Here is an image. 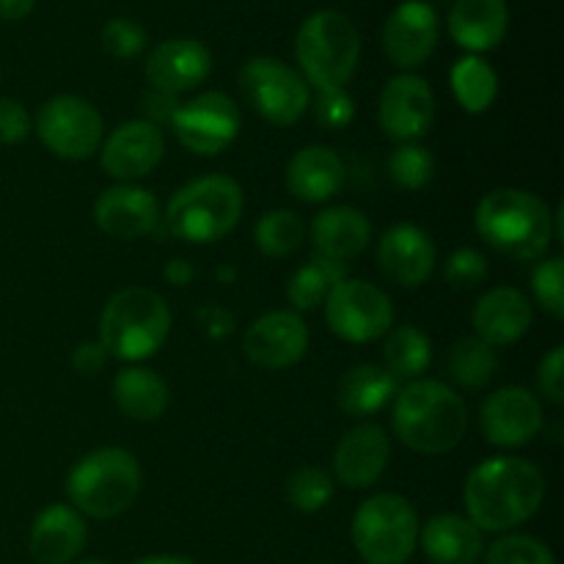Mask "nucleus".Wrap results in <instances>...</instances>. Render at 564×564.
I'll return each mask as SVG.
<instances>
[{
  "mask_svg": "<svg viewBox=\"0 0 564 564\" xmlns=\"http://www.w3.org/2000/svg\"><path fill=\"white\" fill-rule=\"evenodd\" d=\"M545 499V477L521 457H488L471 468L463 488L468 521L479 532H510L527 523Z\"/></svg>",
  "mask_w": 564,
  "mask_h": 564,
  "instance_id": "nucleus-1",
  "label": "nucleus"
},
{
  "mask_svg": "<svg viewBox=\"0 0 564 564\" xmlns=\"http://www.w3.org/2000/svg\"><path fill=\"white\" fill-rule=\"evenodd\" d=\"M562 209L529 191L501 187L488 193L477 207V231L490 248L516 262H534L549 251L554 235H562Z\"/></svg>",
  "mask_w": 564,
  "mask_h": 564,
  "instance_id": "nucleus-2",
  "label": "nucleus"
},
{
  "mask_svg": "<svg viewBox=\"0 0 564 564\" xmlns=\"http://www.w3.org/2000/svg\"><path fill=\"white\" fill-rule=\"evenodd\" d=\"M394 433L419 455H446L468 430V408L455 389L441 380L416 378L394 397Z\"/></svg>",
  "mask_w": 564,
  "mask_h": 564,
  "instance_id": "nucleus-3",
  "label": "nucleus"
},
{
  "mask_svg": "<svg viewBox=\"0 0 564 564\" xmlns=\"http://www.w3.org/2000/svg\"><path fill=\"white\" fill-rule=\"evenodd\" d=\"M171 334L169 303L147 286L116 292L99 317V345L119 361H147Z\"/></svg>",
  "mask_w": 564,
  "mask_h": 564,
  "instance_id": "nucleus-4",
  "label": "nucleus"
},
{
  "mask_svg": "<svg viewBox=\"0 0 564 564\" xmlns=\"http://www.w3.org/2000/svg\"><path fill=\"white\" fill-rule=\"evenodd\" d=\"M242 209H246L242 187L231 176L207 174L174 193L163 224L176 240L207 246L224 240L240 224Z\"/></svg>",
  "mask_w": 564,
  "mask_h": 564,
  "instance_id": "nucleus-5",
  "label": "nucleus"
},
{
  "mask_svg": "<svg viewBox=\"0 0 564 564\" xmlns=\"http://www.w3.org/2000/svg\"><path fill=\"white\" fill-rule=\"evenodd\" d=\"M141 494V466L135 455L119 446L88 452L72 466L66 477V496L72 507L88 518H119Z\"/></svg>",
  "mask_w": 564,
  "mask_h": 564,
  "instance_id": "nucleus-6",
  "label": "nucleus"
},
{
  "mask_svg": "<svg viewBox=\"0 0 564 564\" xmlns=\"http://www.w3.org/2000/svg\"><path fill=\"white\" fill-rule=\"evenodd\" d=\"M358 53H361V39L350 17L341 11H317L297 31V64L303 69V80L317 91L345 88L358 66Z\"/></svg>",
  "mask_w": 564,
  "mask_h": 564,
  "instance_id": "nucleus-7",
  "label": "nucleus"
},
{
  "mask_svg": "<svg viewBox=\"0 0 564 564\" xmlns=\"http://www.w3.org/2000/svg\"><path fill=\"white\" fill-rule=\"evenodd\" d=\"M352 543L367 564H405L419 543L416 510L405 496H372L352 516Z\"/></svg>",
  "mask_w": 564,
  "mask_h": 564,
  "instance_id": "nucleus-8",
  "label": "nucleus"
},
{
  "mask_svg": "<svg viewBox=\"0 0 564 564\" xmlns=\"http://www.w3.org/2000/svg\"><path fill=\"white\" fill-rule=\"evenodd\" d=\"M240 88L248 105L275 127H292L312 105L308 83L301 72L279 58H251L240 72Z\"/></svg>",
  "mask_w": 564,
  "mask_h": 564,
  "instance_id": "nucleus-9",
  "label": "nucleus"
},
{
  "mask_svg": "<svg viewBox=\"0 0 564 564\" xmlns=\"http://www.w3.org/2000/svg\"><path fill=\"white\" fill-rule=\"evenodd\" d=\"M325 319L339 339L367 345L389 334L394 323V303L369 281L345 279L325 297Z\"/></svg>",
  "mask_w": 564,
  "mask_h": 564,
  "instance_id": "nucleus-10",
  "label": "nucleus"
},
{
  "mask_svg": "<svg viewBox=\"0 0 564 564\" xmlns=\"http://www.w3.org/2000/svg\"><path fill=\"white\" fill-rule=\"evenodd\" d=\"M36 132L55 158L88 160L102 147L105 121L88 99L58 94L39 110Z\"/></svg>",
  "mask_w": 564,
  "mask_h": 564,
  "instance_id": "nucleus-11",
  "label": "nucleus"
},
{
  "mask_svg": "<svg viewBox=\"0 0 564 564\" xmlns=\"http://www.w3.org/2000/svg\"><path fill=\"white\" fill-rule=\"evenodd\" d=\"M169 124L182 147L213 158L226 152L240 135V110L224 91H207L191 102H180Z\"/></svg>",
  "mask_w": 564,
  "mask_h": 564,
  "instance_id": "nucleus-12",
  "label": "nucleus"
},
{
  "mask_svg": "<svg viewBox=\"0 0 564 564\" xmlns=\"http://www.w3.org/2000/svg\"><path fill=\"white\" fill-rule=\"evenodd\" d=\"M435 119V97L419 75H397L383 86L378 105L380 130L400 143H416Z\"/></svg>",
  "mask_w": 564,
  "mask_h": 564,
  "instance_id": "nucleus-13",
  "label": "nucleus"
},
{
  "mask_svg": "<svg viewBox=\"0 0 564 564\" xmlns=\"http://www.w3.org/2000/svg\"><path fill=\"white\" fill-rule=\"evenodd\" d=\"M482 435L494 446L516 449L538 438L543 430V405L538 397L521 386L494 391L479 411Z\"/></svg>",
  "mask_w": 564,
  "mask_h": 564,
  "instance_id": "nucleus-14",
  "label": "nucleus"
},
{
  "mask_svg": "<svg viewBox=\"0 0 564 564\" xmlns=\"http://www.w3.org/2000/svg\"><path fill=\"white\" fill-rule=\"evenodd\" d=\"M308 350V328L297 312H268L242 336V352L262 369H286Z\"/></svg>",
  "mask_w": 564,
  "mask_h": 564,
  "instance_id": "nucleus-15",
  "label": "nucleus"
},
{
  "mask_svg": "<svg viewBox=\"0 0 564 564\" xmlns=\"http://www.w3.org/2000/svg\"><path fill=\"white\" fill-rule=\"evenodd\" d=\"M165 152V138L160 127L152 121L135 119L127 124L116 127L102 143V169L105 174L119 180L121 185L127 182L143 180L160 165Z\"/></svg>",
  "mask_w": 564,
  "mask_h": 564,
  "instance_id": "nucleus-16",
  "label": "nucleus"
},
{
  "mask_svg": "<svg viewBox=\"0 0 564 564\" xmlns=\"http://www.w3.org/2000/svg\"><path fill=\"white\" fill-rule=\"evenodd\" d=\"M438 44V14L427 0H405L389 14L383 28L386 55L400 69H416Z\"/></svg>",
  "mask_w": 564,
  "mask_h": 564,
  "instance_id": "nucleus-17",
  "label": "nucleus"
},
{
  "mask_svg": "<svg viewBox=\"0 0 564 564\" xmlns=\"http://www.w3.org/2000/svg\"><path fill=\"white\" fill-rule=\"evenodd\" d=\"M391 444L380 424H358L347 430L334 452V474L345 488H372L389 466Z\"/></svg>",
  "mask_w": 564,
  "mask_h": 564,
  "instance_id": "nucleus-18",
  "label": "nucleus"
},
{
  "mask_svg": "<svg viewBox=\"0 0 564 564\" xmlns=\"http://www.w3.org/2000/svg\"><path fill=\"white\" fill-rule=\"evenodd\" d=\"M378 268L400 286H422L435 270V246L427 231L413 224H397L378 242Z\"/></svg>",
  "mask_w": 564,
  "mask_h": 564,
  "instance_id": "nucleus-19",
  "label": "nucleus"
},
{
  "mask_svg": "<svg viewBox=\"0 0 564 564\" xmlns=\"http://www.w3.org/2000/svg\"><path fill=\"white\" fill-rule=\"evenodd\" d=\"M213 72V55L196 39H169L147 58V80L154 91L182 94L202 86Z\"/></svg>",
  "mask_w": 564,
  "mask_h": 564,
  "instance_id": "nucleus-20",
  "label": "nucleus"
},
{
  "mask_svg": "<svg viewBox=\"0 0 564 564\" xmlns=\"http://www.w3.org/2000/svg\"><path fill=\"white\" fill-rule=\"evenodd\" d=\"M94 220L113 240H138L152 235L160 224V207L152 191L135 185H116L94 204Z\"/></svg>",
  "mask_w": 564,
  "mask_h": 564,
  "instance_id": "nucleus-21",
  "label": "nucleus"
},
{
  "mask_svg": "<svg viewBox=\"0 0 564 564\" xmlns=\"http://www.w3.org/2000/svg\"><path fill=\"white\" fill-rule=\"evenodd\" d=\"M532 303L516 286H494L477 301L471 314L477 339L488 341L490 347L512 345L523 339L532 328Z\"/></svg>",
  "mask_w": 564,
  "mask_h": 564,
  "instance_id": "nucleus-22",
  "label": "nucleus"
},
{
  "mask_svg": "<svg viewBox=\"0 0 564 564\" xmlns=\"http://www.w3.org/2000/svg\"><path fill=\"white\" fill-rule=\"evenodd\" d=\"M86 549V521L69 505H50L33 521L28 551L36 564H72Z\"/></svg>",
  "mask_w": 564,
  "mask_h": 564,
  "instance_id": "nucleus-23",
  "label": "nucleus"
},
{
  "mask_svg": "<svg viewBox=\"0 0 564 564\" xmlns=\"http://www.w3.org/2000/svg\"><path fill=\"white\" fill-rule=\"evenodd\" d=\"M372 240L367 215L356 207H328L312 220V246L317 257L347 264L361 257Z\"/></svg>",
  "mask_w": 564,
  "mask_h": 564,
  "instance_id": "nucleus-24",
  "label": "nucleus"
},
{
  "mask_svg": "<svg viewBox=\"0 0 564 564\" xmlns=\"http://www.w3.org/2000/svg\"><path fill=\"white\" fill-rule=\"evenodd\" d=\"M345 185V163L330 147L301 149L286 165V187L306 204H323L334 198Z\"/></svg>",
  "mask_w": 564,
  "mask_h": 564,
  "instance_id": "nucleus-25",
  "label": "nucleus"
},
{
  "mask_svg": "<svg viewBox=\"0 0 564 564\" xmlns=\"http://www.w3.org/2000/svg\"><path fill=\"white\" fill-rule=\"evenodd\" d=\"M510 28L505 0H455L449 11V33L468 53H485L501 44Z\"/></svg>",
  "mask_w": 564,
  "mask_h": 564,
  "instance_id": "nucleus-26",
  "label": "nucleus"
},
{
  "mask_svg": "<svg viewBox=\"0 0 564 564\" xmlns=\"http://www.w3.org/2000/svg\"><path fill=\"white\" fill-rule=\"evenodd\" d=\"M419 543L433 564H474L482 556V532L468 518L441 512L419 529Z\"/></svg>",
  "mask_w": 564,
  "mask_h": 564,
  "instance_id": "nucleus-27",
  "label": "nucleus"
},
{
  "mask_svg": "<svg viewBox=\"0 0 564 564\" xmlns=\"http://www.w3.org/2000/svg\"><path fill=\"white\" fill-rule=\"evenodd\" d=\"M400 391V380L380 364H358L339 380V408L352 419L383 411Z\"/></svg>",
  "mask_w": 564,
  "mask_h": 564,
  "instance_id": "nucleus-28",
  "label": "nucleus"
},
{
  "mask_svg": "<svg viewBox=\"0 0 564 564\" xmlns=\"http://www.w3.org/2000/svg\"><path fill=\"white\" fill-rule=\"evenodd\" d=\"M113 402L135 422H154L169 408V386L147 367H127L113 378Z\"/></svg>",
  "mask_w": 564,
  "mask_h": 564,
  "instance_id": "nucleus-29",
  "label": "nucleus"
},
{
  "mask_svg": "<svg viewBox=\"0 0 564 564\" xmlns=\"http://www.w3.org/2000/svg\"><path fill=\"white\" fill-rule=\"evenodd\" d=\"M347 279V264L330 262V259L314 257L308 259L303 268L292 273L290 284H286V297L295 306V312H314L325 297L330 295L339 281Z\"/></svg>",
  "mask_w": 564,
  "mask_h": 564,
  "instance_id": "nucleus-30",
  "label": "nucleus"
},
{
  "mask_svg": "<svg viewBox=\"0 0 564 564\" xmlns=\"http://www.w3.org/2000/svg\"><path fill=\"white\" fill-rule=\"evenodd\" d=\"M433 358V345L427 334L416 325H402L386 334L383 345V367L394 375L397 380H416L422 378L424 369Z\"/></svg>",
  "mask_w": 564,
  "mask_h": 564,
  "instance_id": "nucleus-31",
  "label": "nucleus"
},
{
  "mask_svg": "<svg viewBox=\"0 0 564 564\" xmlns=\"http://www.w3.org/2000/svg\"><path fill=\"white\" fill-rule=\"evenodd\" d=\"M452 91H455L463 110L485 113L499 94V77L488 61H482L479 55H466L452 69Z\"/></svg>",
  "mask_w": 564,
  "mask_h": 564,
  "instance_id": "nucleus-32",
  "label": "nucleus"
},
{
  "mask_svg": "<svg viewBox=\"0 0 564 564\" xmlns=\"http://www.w3.org/2000/svg\"><path fill=\"white\" fill-rule=\"evenodd\" d=\"M496 364H499V358H496V350L488 341L477 339V336H466L446 356V372L460 389L477 391L494 380Z\"/></svg>",
  "mask_w": 564,
  "mask_h": 564,
  "instance_id": "nucleus-33",
  "label": "nucleus"
},
{
  "mask_svg": "<svg viewBox=\"0 0 564 564\" xmlns=\"http://www.w3.org/2000/svg\"><path fill=\"white\" fill-rule=\"evenodd\" d=\"M303 237H306V226H303L301 215L292 209H270L253 229L257 248L264 257L273 259L292 257L303 246Z\"/></svg>",
  "mask_w": 564,
  "mask_h": 564,
  "instance_id": "nucleus-34",
  "label": "nucleus"
},
{
  "mask_svg": "<svg viewBox=\"0 0 564 564\" xmlns=\"http://www.w3.org/2000/svg\"><path fill=\"white\" fill-rule=\"evenodd\" d=\"M334 499V477L325 468L303 466L286 479V501L297 512H319Z\"/></svg>",
  "mask_w": 564,
  "mask_h": 564,
  "instance_id": "nucleus-35",
  "label": "nucleus"
},
{
  "mask_svg": "<svg viewBox=\"0 0 564 564\" xmlns=\"http://www.w3.org/2000/svg\"><path fill=\"white\" fill-rule=\"evenodd\" d=\"M389 174L405 191H422L435 176V160L419 143H400L389 158Z\"/></svg>",
  "mask_w": 564,
  "mask_h": 564,
  "instance_id": "nucleus-36",
  "label": "nucleus"
},
{
  "mask_svg": "<svg viewBox=\"0 0 564 564\" xmlns=\"http://www.w3.org/2000/svg\"><path fill=\"white\" fill-rule=\"evenodd\" d=\"M485 564H556L549 545L529 534H507L488 549Z\"/></svg>",
  "mask_w": 564,
  "mask_h": 564,
  "instance_id": "nucleus-37",
  "label": "nucleus"
},
{
  "mask_svg": "<svg viewBox=\"0 0 564 564\" xmlns=\"http://www.w3.org/2000/svg\"><path fill=\"white\" fill-rule=\"evenodd\" d=\"M564 262L562 257H549L534 268L532 273V292L540 306L551 317H564Z\"/></svg>",
  "mask_w": 564,
  "mask_h": 564,
  "instance_id": "nucleus-38",
  "label": "nucleus"
},
{
  "mask_svg": "<svg viewBox=\"0 0 564 564\" xmlns=\"http://www.w3.org/2000/svg\"><path fill=\"white\" fill-rule=\"evenodd\" d=\"M488 273V257L479 253L477 248H457L444 262V279L457 290H471V286L485 284Z\"/></svg>",
  "mask_w": 564,
  "mask_h": 564,
  "instance_id": "nucleus-39",
  "label": "nucleus"
},
{
  "mask_svg": "<svg viewBox=\"0 0 564 564\" xmlns=\"http://www.w3.org/2000/svg\"><path fill=\"white\" fill-rule=\"evenodd\" d=\"M102 47L113 58H135L147 47V28L130 17H116L102 28Z\"/></svg>",
  "mask_w": 564,
  "mask_h": 564,
  "instance_id": "nucleus-40",
  "label": "nucleus"
},
{
  "mask_svg": "<svg viewBox=\"0 0 564 564\" xmlns=\"http://www.w3.org/2000/svg\"><path fill=\"white\" fill-rule=\"evenodd\" d=\"M314 119L325 130H341L356 119V102L345 88H330V91H319L314 99Z\"/></svg>",
  "mask_w": 564,
  "mask_h": 564,
  "instance_id": "nucleus-41",
  "label": "nucleus"
},
{
  "mask_svg": "<svg viewBox=\"0 0 564 564\" xmlns=\"http://www.w3.org/2000/svg\"><path fill=\"white\" fill-rule=\"evenodd\" d=\"M31 130L33 121L25 105L17 102V99H0V143L11 147V143L25 141Z\"/></svg>",
  "mask_w": 564,
  "mask_h": 564,
  "instance_id": "nucleus-42",
  "label": "nucleus"
},
{
  "mask_svg": "<svg viewBox=\"0 0 564 564\" xmlns=\"http://www.w3.org/2000/svg\"><path fill=\"white\" fill-rule=\"evenodd\" d=\"M538 386L554 405L564 402V347H554L549 356L540 361Z\"/></svg>",
  "mask_w": 564,
  "mask_h": 564,
  "instance_id": "nucleus-43",
  "label": "nucleus"
},
{
  "mask_svg": "<svg viewBox=\"0 0 564 564\" xmlns=\"http://www.w3.org/2000/svg\"><path fill=\"white\" fill-rule=\"evenodd\" d=\"M196 319L202 334L209 339H226L235 330V317L224 306H202L196 312Z\"/></svg>",
  "mask_w": 564,
  "mask_h": 564,
  "instance_id": "nucleus-44",
  "label": "nucleus"
},
{
  "mask_svg": "<svg viewBox=\"0 0 564 564\" xmlns=\"http://www.w3.org/2000/svg\"><path fill=\"white\" fill-rule=\"evenodd\" d=\"M108 361V350L99 341H83L72 352V367L80 375H97Z\"/></svg>",
  "mask_w": 564,
  "mask_h": 564,
  "instance_id": "nucleus-45",
  "label": "nucleus"
},
{
  "mask_svg": "<svg viewBox=\"0 0 564 564\" xmlns=\"http://www.w3.org/2000/svg\"><path fill=\"white\" fill-rule=\"evenodd\" d=\"M180 102H176L174 94L152 91L143 99V110H147V121H152L154 127H160V121H171V116L176 113Z\"/></svg>",
  "mask_w": 564,
  "mask_h": 564,
  "instance_id": "nucleus-46",
  "label": "nucleus"
},
{
  "mask_svg": "<svg viewBox=\"0 0 564 564\" xmlns=\"http://www.w3.org/2000/svg\"><path fill=\"white\" fill-rule=\"evenodd\" d=\"M193 275H196V270H193V264L187 262V259H171V262L165 264V279L174 286L191 284Z\"/></svg>",
  "mask_w": 564,
  "mask_h": 564,
  "instance_id": "nucleus-47",
  "label": "nucleus"
},
{
  "mask_svg": "<svg viewBox=\"0 0 564 564\" xmlns=\"http://www.w3.org/2000/svg\"><path fill=\"white\" fill-rule=\"evenodd\" d=\"M33 6H36V0H0V20H25L33 11Z\"/></svg>",
  "mask_w": 564,
  "mask_h": 564,
  "instance_id": "nucleus-48",
  "label": "nucleus"
},
{
  "mask_svg": "<svg viewBox=\"0 0 564 564\" xmlns=\"http://www.w3.org/2000/svg\"><path fill=\"white\" fill-rule=\"evenodd\" d=\"M132 564H196V562L187 560V556H143V560Z\"/></svg>",
  "mask_w": 564,
  "mask_h": 564,
  "instance_id": "nucleus-49",
  "label": "nucleus"
},
{
  "mask_svg": "<svg viewBox=\"0 0 564 564\" xmlns=\"http://www.w3.org/2000/svg\"><path fill=\"white\" fill-rule=\"evenodd\" d=\"M218 275H220V281H224V284H226V281L237 279V270H235V268H224Z\"/></svg>",
  "mask_w": 564,
  "mask_h": 564,
  "instance_id": "nucleus-50",
  "label": "nucleus"
},
{
  "mask_svg": "<svg viewBox=\"0 0 564 564\" xmlns=\"http://www.w3.org/2000/svg\"><path fill=\"white\" fill-rule=\"evenodd\" d=\"M77 564H108V562H102V560H86V562H77Z\"/></svg>",
  "mask_w": 564,
  "mask_h": 564,
  "instance_id": "nucleus-51",
  "label": "nucleus"
}]
</instances>
